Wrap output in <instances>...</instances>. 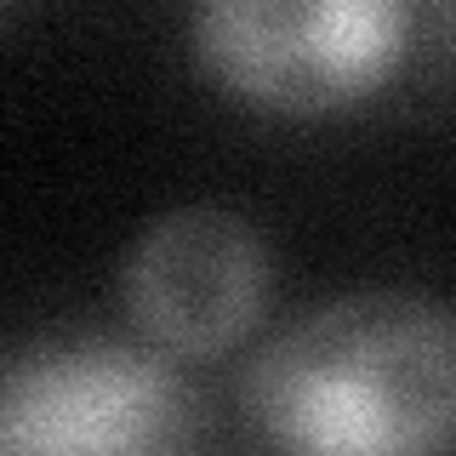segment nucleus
Wrapping results in <instances>:
<instances>
[{"label":"nucleus","instance_id":"1","mask_svg":"<svg viewBox=\"0 0 456 456\" xmlns=\"http://www.w3.org/2000/svg\"><path fill=\"white\" fill-rule=\"evenodd\" d=\"M246 417L285 451H456V308L382 285L303 314L256 354Z\"/></svg>","mask_w":456,"mask_h":456},{"label":"nucleus","instance_id":"2","mask_svg":"<svg viewBox=\"0 0 456 456\" xmlns=\"http://www.w3.org/2000/svg\"><path fill=\"white\" fill-rule=\"evenodd\" d=\"M194 52L256 109L331 114L394 75L405 0H194Z\"/></svg>","mask_w":456,"mask_h":456},{"label":"nucleus","instance_id":"3","mask_svg":"<svg viewBox=\"0 0 456 456\" xmlns=\"http://www.w3.org/2000/svg\"><path fill=\"white\" fill-rule=\"evenodd\" d=\"M206 399L166 360L120 342H52L0 365V456L189 451Z\"/></svg>","mask_w":456,"mask_h":456},{"label":"nucleus","instance_id":"4","mask_svg":"<svg viewBox=\"0 0 456 456\" xmlns=\"http://www.w3.org/2000/svg\"><path fill=\"white\" fill-rule=\"evenodd\" d=\"M126 314L171 354H217L251 331L268 251L240 211L177 206L137 234L120 268Z\"/></svg>","mask_w":456,"mask_h":456}]
</instances>
